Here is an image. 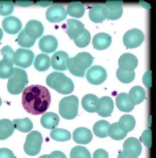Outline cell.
<instances>
[{
	"instance_id": "cell-9",
	"label": "cell",
	"mask_w": 156,
	"mask_h": 158,
	"mask_svg": "<svg viewBox=\"0 0 156 158\" xmlns=\"http://www.w3.org/2000/svg\"><path fill=\"white\" fill-rule=\"evenodd\" d=\"M144 34L138 28H133L126 32L123 36V43L128 48H135L140 46L144 40Z\"/></svg>"
},
{
	"instance_id": "cell-35",
	"label": "cell",
	"mask_w": 156,
	"mask_h": 158,
	"mask_svg": "<svg viewBox=\"0 0 156 158\" xmlns=\"http://www.w3.org/2000/svg\"><path fill=\"white\" fill-rule=\"evenodd\" d=\"M109 136L113 140H123L126 136L128 133L122 131L119 127L118 123H114L109 127L108 129Z\"/></svg>"
},
{
	"instance_id": "cell-10",
	"label": "cell",
	"mask_w": 156,
	"mask_h": 158,
	"mask_svg": "<svg viewBox=\"0 0 156 158\" xmlns=\"http://www.w3.org/2000/svg\"><path fill=\"white\" fill-rule=\"evenodd\" d=\"M142 150V146L140 140L134 137H130L123 144L124 154L130 158H138Z\"/></svg>"
},
{
	"instance_id": "cell-42",
	"label": "cell",
	"mask_w": 156,
	"mask_h": 158,
	"mask_svg": "<svg viewBox=\"0 0 156 158\" xmlns=\"http://www.w3.org/2000/svg\"><path fill=\"white\" fill-rule=\"evenodd\" d=\"M1 53L3 56V57L11 59V61H13L14 52L13 49L11 48V46H9L8 45L4 46L1 49Z\"/></svg>"
},
{
	"instance_id": "cell-33",
	"label": "cell",
	"mask_w": 156,
	"mask_h": 158,
	"mask_svg": "<svg viewBox=\"0 0 156 158\" xmlns=\"http://www.w3.org/2000/svg\"><path fill=\"white\" fill-rule=\"evenodd\" d=\"M14 128L22 132H30L33 128V123L30 118L26 117L24 118H16L13 120Z\"/></svg>"
},
{
	"instance_id": "cell-41",
	"label": "cell",
	"mask_w": 156,
	"mask_h": 158,
	"mask_svg": "<svg viewBox=\"0 0 156 158\" xmlns=\"http://www.w3.org/2000/svg\"><path fill=\"white\" fill-rule=\"evenodd\" d=\"M152 132L150 128L145 130L142 135V139L144 144L148 148H151L152 146Z\"/></svg>"
},
{
	"instance_id": "cell-37",
	"label": "cell",
	"mask_w": 156,
	"mask_h": 158,
	"mask_svg": "<svg viewBox=\"0 0 156 158\" xmlns=\"http://www.w3.org/2000/svg\"><path fill=\"white\" fill-rule=\"evenodd\" d=\"M70 158H91V155L86 148L77 146L71 150Z\"/></svg>"
},
{
	"instance_id": "cell-6",
	"label": "cell",
	"mask_w": 156,
	"mask_h": 158,
	"mask_svg": "<svg viewBox=\"0 0 156 158\" xmlns=\"http://www.w3.org/2000/svg\"><path fill=\"white\" fill-rule=\"evenodd\" d=\"M43 142L42 135L40 132L33 131L27 135L24 144V152L28 156H35L40 152Z\"/></svg>"
},
{
	"instance_id": "cell-39",
	"label": "cell",
	"mask_w": 156,
	"mask_h": 158,
	"mask_svg": "<svg viewBox=\"0 0 156 158\" xmlns=\"http://www.w3.org/2000/svg\"><path fill=\"white\" fill-rule=\"evenodd\" d=\"M14 7V3L11 1H0V15L7 16L11 15Z\"/></svg>"
},
{
	"instance_id": "cell-32",
	"label": "cell",
	"mask_w": 156,
	"mask_h": 158,
	"mask_svg": "<svg viewBox=\"0 0 156 158\" xmlns=\"http://www.w3.org/2000/svg\"><path fill=\"white\" fill-rule=\"evenodd\" d=\"M110 124L105 120H100L96 122L94 127L93 131L96 136L99 138H105L109 136L108 129Z\"/></svg>"
},
{
	"instance_id": "cell-30",
	"label": "cell",
	"mask_w": 156,
	"mask_h": 158,
	"mask_svg": "<svg viewBox=\"0 0 156 158\" xmlns=\"http://www.w3.org/2000/svg\"><path fill=\"white\" fill-rule=\"evenodd\" d=\"M119 127L125 132L128 133L132 131L136 125V120L131 115H124L122 116L118 122Z\"/></svg>"
},
{
	"instance_id": "cell-14",
	"label": "cell",
	"mask_w": 156,
	"mask_h": 158,
	"mask_svg": "<svg viewBox=\"0 0 156 158\" xmlns=\"http://www.w3.org/2000/svg\"><path fill=\"white\" fill-rule=\"evenodd\" d=\"M119 68L125 71H134L136 67L138 66V60L134 54L130 53H125L121 55L118 61Z\"/></svg>"
},
{
	"instance_id": "cell-24",
	"label": "cell",
	"mask_w": 156,
	"mask_h": 158,
	"mask_svg": "<svg viewBox=\"0 0 156 158\" xmlns=\"http://www.w3.org/2000/svg\"><path fill=\"white\" fill-rule=\"evenodd\" d=\"M60 117L55 113L47 112L41 117V124L47 129H53L60 123Z\"/></svg>"
},
{
	"instance_id": "cell-43",
	"label": "cell",
	"mask_w": 156,
	"mask_h": 158,
	"mask_svg": "<svg viewBox=\"0 0 156 158\" xmlns=\"http://www.w3.org/2000/svg\"><path fill=\"white\" fill-rule=\"evenodd\" d=\"M0 158H14V155L8 148H0Z\"/></svg>"
},
{
	"instance_id": "cell-28",
	"label": "cell",
	"mask_w": 156,
	"mask_h": 158,
	"mask_svg": "<svg viewBox=\"0 0 156 158\" xmlns=\"http://www.w3.org/2000/svg\"><path fill=\"white\" fill-rule=\"evenodd\" d=\"M14 131V123L7 118L0 120V140H6L11 136Z\"/></svg>"
},
{
	"instance_id": "cell-18",
	"label": "cell",
	"mask_w": 156,
	"mask_h": 158,
	"mask_svg": "<svg viewBox=\"0 0 156 158\" xmlns=\"http://www.w3.org/2000/svg\"><path fill=\"white\" fill-rule=\"evenodd\" d=\"M123 2L122 1H108L105 3V7L108 11V17L109 20L119 19L123 12Z\"/></svg>"
},
{
	"instance_id": "cell-48",
	"label": "cell",
	"mask_w": 156,
	"mask_h": 158,
	"mask_svg": "<svg viewBox=\"0 0 156 158\" xmlns=\"http://www.w3.org/2000/svg\"><path fill=\"white\" fill-rule=\"evenodd\" d=\"M39 158H48V155H43L40 156Z\"/></svg>"
},
{
	"instance_id": "cell-3",
	"label": "cell",
	"mask_w": 156,
	"mask_h": 158,
	"mask_svg": "<svg viewBox=\"0 0 156 158\" xmlns=\"http://www.w3.org/2000/svg\"><path fill=\"white\" fill-rule=\"evenodd\" d=\"M46 84L62 94H69L74 90V82L65 74L61 72H52L46 78Z\"/></svg>"
},
{
	"instance_id": "cell-46",
	"label": "cell",
	"mask_w": 156,
	"mask_h": 158,
	"mask_svg": "<svg viewBox=\"0 0 156 158\" xmlns=\"http://www.w3.org/2000/svg\"><path fill=\"white\" fill-rule=\"evenodd\" d=\"M48 158H67V157L61 151H53L48 155Z\"/></svg>"
},
{
	"instance_id": "cell-26",
	"label": "cell",
	"mask_w": 156,
	"mask_h": 158,
	"mask_svg": "<svg viewBox=\"0 0 156 158\" xmlns=\"http://www.w3.org/2000/svg\"><path fill=\"white\" fill-rule=\"evenodd\" d=\"M129 98L130 102L134 106L142 103L146 98L144 89L140 86H135L130 89L129 93Z\"/></svg>"
},
{
	"instance_id": "cell-25",
	"label": "cell",
	"mask_w": 156,
	"mask_h": 158,
	"mask_svg": "<svg viewBox=\"0 0 156 158\" xmlns=\"http://www.w3.org/2000/svg\"><path fill=\"white\" fill-rule=\"evenodd\" d=\"M116 105L119 110L123 112H130L134 107V106L130 102L129 95L126 93H120L116 97Z\"/></svg>"
},
{
	"instance_id": "cell-38",
	"label": "cell",
	"mask_w": 156,
	"mask_h": 158,
	"mask_svg": "<svg viewBox=\"0 0 156 158\" xmlns=\"http://www.w3.org/2000/svg\"><path fill=\"white\" fill-rule=\"evenodd\" d=\"M117 77L121 82L130 83L134 80L135 77V72L134 71H125L121 70L120 68H118L117 71Z\"/></svg>"
},
{
	"instance_id": "cell-7",
	"label": "cell",
	"mask_w": 156,
	"mask_h": 158,
	"mask_svg": "<svg viewBox=\"0 0 156 158\" xmlns=\"http://www.w3.org/2000/svg\"><path fill=\"white\" fill-rule=\"evenodd\" d=\"M35 58V53L30 49L18 48L14 52L13 63L17 66L26 69L30 67Z\"/></svg>"
},
{
	"instance_id": "cell-23",
	"label": "cell",
	"mask_w": 156,
	"mask_h": 158,
	"mask_svg": "<svg viewBox=\"0 0 156 158\" xmlns=\"http://www.w3.org/2000/svg\"><path fill=\"white\" fill-rule=\"evenodd\" d=\"M100 105L97 113L100 117H108L111 116L113 111L114 103L112 99L109 96H104L100 99Z\"/></svg>"
},
{
	"instance_id": "cell-12",
	"label": "cell",
	"mask_w": 156,
	"mask_h": 158,
	"mask_svg": "<svg viewBox=\"0 0 156 158\" xmlns=\"http://www.w3.org/2000/svg\"><path fill=\"white\" fill-rule=\"evenodd\" d=\"M85 30L84 24L74 19H69L67 21L66 32L71 39L75 40L80 37Z\"/></svg>"
},
{
	"instance_id": "cell-5",
	"label": "cell",
	"mask_w": 156,
	"mask_h": 158,
	"mask_svg": "<svg viewBox=\"0 0 156 158\" xmlns=\"http://www.w3.org/2000/svg\"><path fill=\"white\" fill-rule=\"evenodd\" d=\"M79 98L72 95L62 98L59 105V112L65 119H73L78 115Z\"/></svg>"
},
{
	"instance_id": "cell-22",
	"label": "cell",
	"mask_w": 156,
	"mask_h": 158,
	"mask_svg": "<svg viewBox=\"0 0 156 158\" xmlns=\"http://www.w3.org/2000/svg\"><path fill=\"white\" fill-rule=\"evenodd\" d=\"M112 42V38L109 34L105 32L97 33L92 40L94 48L99 50H103L109 47Z\"/></svg>"
},
{
	"instance_id": "cell-1",
	"label": "cell",
	"mask_w": 156,
	"mask_h": 158,
	"mask_svg": "<svg viewBox=\"0 0 156 158\" xmlns=\"http://www.w3.org/2000/svg\"><path fill=\"white\" fill-rule=\"evenodd\" d=\"M50 103V92L45 86L33 85L27 86L23 91V106L32 115L42 114L47 110Z\"/></svg>"
},
{
	"instance_id": "cell-21",
	"label": "cell",
	"mask_w": 156,
	"mask_h": 158,
	"mask_svg": "<svg viewBox=\"0 0 156 158\" xmlns=\"http://www.w3.org/2000/svg\"><path fill=\"white\" fill-rule=\"evenodd\" d=\"M92 133L88 128L85 127L77 128L73 132V140L78 144H87L92 140Z\"/></svg>"
},
{
	"instance_id": "cell-36",
	"label": "cell",
	"mask_w": 156,
	"mask_h": 158,
	"mask_svg": "<svg viewBox=\"0 0 156 158\" xmlns=\"http://www.w3.org/2000/svg\"><path fill=\"white\" fill-rule=\"evenodd\" d=\"M36 40L35 39L28 37L25 32H24V29L19 32L17 38V42L18 44V45L26 49L31 48L36 42Z\"/></svg>"
},
{
	"instance_id": "cell-47",
	"label": "cell",
	"mask_w": 156,
	"mask_h": 158,
	"mask_svg": "<svg viewBox=\"0 0 156 158\" xmlns=\"http://www.w3.org/2000/svg\"><path fill=\"white\" fill-rule=\"evenodd\" d=\"M117 158H130V157L126 156L123 152H121L119 154Z\"/></svg>"
},
{
	"instance_id": "cell-49",
	"label": "cell",
	"mask_w": 156,
	"mask_h": 158,
	"mask_svg": "<svg viewBox=\"0 0 156 158\" xmlns=\"http://www.w3.org/2000/svg\"><path fill=\"white\" fill-rule=\"evenodd\" d=\"M2 98H0V107L2 106Z\"/></svg>"
},
{
	"instance_id": "cell-17",
	"label": "cell",
	"mask_w": 156,
	"mask_h": 158,
	"mask_svg": "<svg viewBox=\"0 0 156 158\" xmlns=\"http://www.w3.org/2000/svg\"><path fill=\"white\" fill-rule=\"evenodd\" d=\"M88 15L92 22L99 23L103 22L108 17V11L104 5L96 4L90 9Z\"/></svg>"
},
{
	"instance_id": "cell-44",
	"label": "cell",
	"mask_w": 156,
	"mask_h": 158,
	"mask_svg": "<svg viewBox=\"0 0 156 158\" xmlns=\"http://www.w3.org/2000/svg\"><path fill=\"white\" fill-rule=\"evenodd\" d=\"M93 158H109V154L104 149H97L94 153Z\"/></svg>"
},
{
	"instance_id": "cell-20",
	"label": "cell",
	"mask_w": 156,
	"mask_h": 158,
	"mask_svg": "<svg viewBox=\"0 0 156 158\" xmlns=\"http://www.w3.org/2000/svg\"><path fill=\"white\" fill-rule=\"evenodd\" d=\"M82 106L88 112L94 113L99 110L100 102L97 96L92 94H88L82 99Z\"/></svg>"
},
{
	"instance_id": "cell-16",
	"label": "cell",
	"mask_w": 156,
	"mask_h": 158,
	"mask_svg": "<svg viewBox=\"0 0 156 158\" xmlns=\"http://www.w3.org/2000/svg\"><path fill=\"white\" fill-rule=\"evenodd\" d=\"M22 23L18 17L9 16L4 18L2 21V27L6 32L11 34H15L22 29Z\"/></svg>"
},
{
	"instance_id": "cell-13",
	"label": "cell",
	"mask_w": 156,
	"mask_h": 158,
	"mask_svg": "<svg viewBox=\"0 0 156 158\" xmlns=\"http://www.w3.org/2000/svg\"><path fill=\"white\" fill-rule=\"evenodd\" d=\"M24 30L28 37L36 40L42 36L43 31H44V27L40 21L35 19H32L27 22Z\"/></svg>"
},
{
	"instance_id": "cell-2",
	"label": "cell",
	"mask_w": 156,
	"mask_h": 158,
	"mask_svg": "<svg viewBox=\"0 0 156 158\" xmlns=\"http://www.w3.org/2000/svg\"><path fill=\"white\" fill-rule=\"evenodd\" d=\"M94 57L88 52L77 53L74 57H69L67 61V69L72 75L84 77L86 71L92 65Z\"/></svg>"
},
{
	"instance_id": "cell-31",
	"label": "cell",
	"mask_w": 156,
	"mask_h": 158,
	"mask_svg": "<svg viewBox=\"0 0 156 158\" xmlns=\"http://www.w3.org/2000/svg\"><path fill=\"white\" fill-rule=\"evenodd\" d=\"M85 8L82 3L75 2L69 3L67 8V13L69 15L76 18H80L84 15Z\"/></svg>"
},
{
	"instance_id": "cell-40",
	"label": "cell",
	"mask_w": 156,
	"mask_h": 158,
	"mask_svg": "<svg viewBox=\"0 0 156 158\" xmlns=\"http://www.w3.org/2000/svg\"><path fill=\"white\" fill-rule=\"evenodd\" d=\"M91 39V35L90 32L85 28L84 32L82 33V35L75 40L74 42L77 46L79 48H84L88 45Z\"/></svg>"
},
{
	"instance_id": "cell-11",
	"label": "cell",
	"mask_w": 156,
	"mask_h": 158,
	"mask_svg": "<svg viewBox=\"0 0 156 158\" xmlns=\"http://www.w3.org/2000/svg\"><path fill=\"white\" fill-rule=\"evenodd\" d=\"M67 15L65 7L61 4H53L49 7L46 13V19L50 23H60L65 19Z\"/></svg>"
},
{
	"instance_id": "cell-27",
	"label": "cell",
	"mask_w": 156,
	"mask_h": 158,
	"mask_svg": "<svg viewBox=\"0 0 156 158\" xmlns=\"http://www.w3.org/2000/svg\"><path fill=\"white\" fill-rule=\"evenodd\" d=\"M13 61L11 59L3 57L0 60V78H9L13 74Z\"/></svg>"
},
{
	"instance_id": "cell-19",
	"label": "cell",
	"mask_w": 156,
	"mask_h": 158,
	"mask_svg": "<svg viewBox=\"0 0 156 158\" xmlns=\"http://www.w3.org/2000/svg\"><path fill=\"white\" fill-rule=\"evenodd\" d=\"M38 46L42 52L50 53L56 50L58 46V41L54 36L45 35L39 40Z\"/></svg>"
},
{
	"instance_id": "cell-4",
	"label": "cell",
	"mask_w": 156,
	"mask_h": 158,
	"mask_svg": "<svg viewBox=\"0 0 156 158\" xmlns=\"http://www.w3.org/2000/svg\"><path fill=\"white\" fill-rule=\"evenodd\" d=\"M28 82L27 72L21 68L14 67L13 75L8 80L7 90L11 94H19L24 90Z\"/></svg>"
},
{
	"instance_id": "cell-34",
	"label": "cell",
	"mask_w": 156,
	"mask_h": 158,
	"mask_svg": "<svg viewBox=\"0 0 156 158\" xmlns=\"http://www.w3.org/2000/svg\"><path fill=\"white\" fill-rule=\"evenodd\" d=\"M50 136L53 140L56 141L65 142L71 139V135L69 131L63 129V128H55L51 131Z\"/></svg>"
},
{
	"instance_id": "cell-15",
	"label": "cell",
	"mask_w": 156,
	"mask_h": 158,
	"mask_svg": "<svg viewBox=\"0 0 156 158\" xmlns=\"http://www.w3.org/2000/svg\"><path fill=\"white\" fill-rule=\"evenodd\" d=\"M69 56L64 51H58L53 54L51 59L52 68L57 71H66Z\"/></svg>"
},
{
	"instance_id": "cell-29",
	"label": "cell",
	"mask_w": 156,
	"mask_h": 158,
	"mask_svg": "<svg viewBox=\"0 0 156 158\" xmlns=\"http://www.w3.org/2000/svg\"><path fill=\"white\" fill-rule=\"evenodd\" d=\"M51 59L46 53H40L36 56L34 66L39 71H45L50 68Z\"/></svg>"
},
{
	"instance_id": "cell-45",
	"label": "cell",
	"mask_w": 156,
	"mask_h": 158,
	"mask_svg": "<svg viewBox=\"0 0 156 158\" xmlns=\"http://www.w3.org/2000/svg\"><path fill=\"white\" fill-rule=\"evenodd\" d=\"M151 74H152L151 70L148 71L144 74L143 78V82L144 85H146V86L148 88H150L151 85H152V83H151Z\"/></svg>"
},
{
	"instance_id": "cell-8",
	"label": "cell",
	"mask_w": 156,
	"mask_h": 158,
	"mask_svg": "<svg viewBox=\"0 0 156 158\" xmlns=\"http://www.w3.org/2000/svg\"><path fill=\"white\" fill-rule=\"evenodd\" d=\"M85 75L87 81L94 85H101L108 77L105 69L100 65H94L90 67Z\"/></svg>"
}]
</instances>
